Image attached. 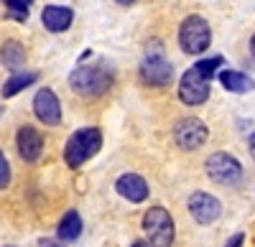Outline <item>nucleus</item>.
I'll return each mask as SVG.
<instances>
[{
	"instance_id": "1",
	"label": "nucleus",
	"mask_w": 255,
	"mask_h": 247,
	"mask_svg": "<svg viewBox=\"0 0 255 247\" xmlns=\"http://www.w3.org/2000/svg\"><path fill=\"white\" fill-rule=\"evenodd\" d=\"M225 64L222 56H209V59H199L194 67H189L184 74H181V82H179V99L184 105H204L209 99V84L215 74H220L217 69Z\"/></svg>"
},
{
	"instance_id": "8",
	"label": "nucleus",
	"mask_w": 255,
	"mask_h": 247,
	"mask_svg": "<svg viewBox=\"0 0 255 247\" xmlns=\"http://www.w3.org/2000/svg\"><path fill=\"white\" fill-rule=\"evenodd\" d=\"M209 138V128L199 117H181L174 125V140L181 151H197Z\"/></svg>"
},
{
	"instance_id": "2",
	"label": "nucleus",
	"mask_w": 255,
	"mask_h": 247,
	"mask_svg": "<svg viewBox=\"0 0 255 247\" xmlns=\"http://www.w3.org/2000/svg\"><path fill=\"white\" fill-rule=\"evenodd\" d=\"M115 82V72L110 69V64L105 61H95V64H79L72 69L69 74V87L74 94L79 97H87V99H95V97H102L113 87Z\"/></svg>"
},
{
	"instance_id": "13",
	"label": "nucleus",
	"mask_w": 255,
	"mask_h": 247,
	"mask_svg": "<svg viewBox=\"0 0 255 247\" xmlns=\"http://www.w3.org/2000/svg\"><path fill=\"white\" fill-rule=\"evenodd\" d=\"M74 20V10L67 5H46L44 13H41V23L46 26V31L51 33H61L72 26Z\"/></svg>"
},
{
	"instance_id": "5",
	"label": "nucleus",
	"mask_w": 255,
	"mask_h": 247,
	"mask_svg": "<svg viewBox=\"0 0 255 247\" xmlns=\"http://www.w3.org/2000/svg\"><path fill=\"white\" fill-rule=\"evenodd\" d=\"M143 232L153 247H171L174 237H176L174 217L163 207H151L143 214Z\"/></svg>"
},
{
	"instance_id": "19",
	"label": "nucleus",
	"mask_w": 255,
	"mask_h": 247,
	"mask_svg": "<svg viewBox=\"0 0 255 247\" xmlns=\"http://www.w3.org/2000/svg\"><path fill=\"white\" fill-rule=\"evenodd\" d=\"M8 183H10V163L3 153L0 156V189H8Z\"/></svg>"
},
{
	"instance_id": "22",
	"label": "nucleus",
	"mask_w": 255,
	"mask_h": 247,
	"mask_svg": "<svg viewBox=\"0 0 255 247\" xmlns=\"http://www.w3.org/2000/svg\"><path fill=\"white\" fill-rule=\"evenodd\" d=\"M250 156H253V161H255V133L250 135Z\"/></svg>"
},
{
	"instance_id": "18",
	"label": "nucleus",
	"mask_w": 255,
	"mask_h": 247,
	"mask_svg": "<svg viewBox=\"0 0 255 247\" xmlns=\"http://www.w3.org/2000/svg\"><path fill=\"white\" fill-rule=\"evenodd\" d=\"M3 3L8 5V10L15 13V18H28V5L33 3V0H3Z\"/></svg>"
},
{
	"instance_id": "23",
	"label": "nucleus",
	"mask_w": 255,
	"mask_h": 247,
	"mask_svg": "<svg viewBox=\"0 0 255 247\" xmlns=\"http://www.w3.org/2000/svg\"><path fill=\"white\" fill-rule=\"evenodd\" d=\"M118 3H120V5H125V8H128V5H135V3H138V0H118Z\"/></svg>"
},
{
	"instance_id": "14",
	"label": "nucleus",
	"mask_w": 255,
	"mask_h": 247,
	"mask_svg": "<svg viewBox=\"0 0 255 247\" xmlns=\"http://www.w3.org/2000/svg\"><path fill=\"white\" fill-rule=\"evenodd\" d=\"M217 79L222 82V87L227 92H235V94H245V92L255 89V79L243 74V72H235V69H222L217 74Z\"/></svg>"
},
{
	"instance_id": "4",
	"label": "nucleus",
	"mask_w": 255,
	"mask_h": 247,
	"mask_svg": "<svg viewBox=\"0 0 255 247\" xmlns=\"http://www.w3.org/2000/svg\"><path fill=\"white\" fill-rule=\"evenodd\" d=\"M212 44V28L202 15H189L179 26V46L184 54L199 56L209 49Z\"/></svg>"
},
{
	"instance_id": "17",
	"label": "nucleus",
	"mask_w": 255,
	"mask_h": 247,
	"mask_svg": "<svg viewBox=\"0 0 255 247\" xmlns=\"http://www.w3.org/2000/svg\"><path fill=\"white\" fill-rule=\"evenodd\" d=\"M3 64L8 69H18L26 64V51L23 46L18 44V41H8V44H3Z\"/></svg>"
},
{
	"instance_id": "21",
	"label": "nucleus",
	"mask_w": 255,
	"mask_h": 247,
	"mask_svg": "<svg viewBox=\"0 0 255 247\" xmlns=\"http://www.w3.org/2000/svg\"><path fill=\"white\" fill-rule=\"evenodd\" d=\"M130 247H153V245H151V242H143V240H135Z\"/></svg>"
},
{
	"instance_id": "11",
	"label": "nucleus",
	"mask_w": 255,
	"mask_h": 247,
	"mask_svg": "<svg viewBox=\"0 0 255 247\" xmlns=\"http://www.w3.org/2000/svg\"><path fill=\"white\" fill-rule=\"evenodd\" d=\"M15 148H18V156L23 158L26 163H36L44 153V138L41 133L31 125H23L15 135Z\"/></svg>"
},
{
	"instance_id": "16",
	"label": "nucleus",
	"mask_w": 255,
	"mask_h": 247,
	"mask_svg": "<svg viewBox=\"0 0 255 247\" xmlns=\"http://www.w3.org/2000/svg\"><path fill=\"white\" fill-rule=\"evenodd\" d=\"M36 79H38L36 72H20V74H13V77L5 82V84H3V97H13V94H18L20 89L31 87Z\"/></svg>"
},
{
	"instance_id": "12",
	"label": "nucleus",
	"mask_w": 255,
	"mask_h": 247,
	"mask_svg": "<svg viewBox=\"0 0 255 247\" xmlns=\"http://www.w3.org/2000/svg\"><path fill=\"white\" fill-rule=\"evenodd\" d=\"M115 191H118L123 199H128L130 204H140V201L148 199V194H151V189H148V181H145L143 176H138V173H123V176H118Z\"/></svg>"
},
{
	"instance_id": "6",
	"label": "nucleus",
	"mask_w": 255,
	"mask_h": 247,
	"mask_svg": "<svg viewBox=\"0 0 255 247\" xmlns=\"http://www.w3.org/2000/svg\"><path fill=\"white\" fill-rule=\"evenodd\" d=\"M174 77V67L161 51L158 44H151V49L145 51L140 61V79L148 87H166Z\"/></svg>"
},
{
	"instance_id": "3",
	"label": "nucleus",
	"mask_w": 255,
	"mask_h": 247,
	"mask_svg": "<svg viewBox=\"0 0 255 247\" xmlns=\"http://www.w3.org/2000/svg\"><path fill=\"white\" fill-rule=\"evenodd\" d=\"M102 148V133L100 128H79L69 135L67 146H64V161L69 168L84 166L90 158H95Z\"/></svg>"
},
{
	"instance_id": "15",
	"label": "nucleus",
	"mask_w": 255,
	"mask_h": 247,
	"mask_svg": "<svg viewBox=\"0 0 255 247\" xmlns=\"http://www.w3.org/2000/svg\"><path fill=\"white\" fill-rule=\"evenodd\" d=\"M82 230H84V224H82V217L77 209H69L67 214L61 217L59 222V227H56V235L61 242H74L82 237Z\"/></svg>"
},
{
	"instance_id": "20",
	"label": "nucleus",
	"mask_w": 255,
	"mask_h": 247,
	"mask_svg": "<svg viewBox=\"0 0 255 247\" xmlns=\"http://www.w3.org/2000/svg\"><path fill=\"white\" fill-rule=\"evenodd\" d=\"M243 242H245V235H243V232H235L222 247H243Z\"/></svg>"
},
{
	"instance_id": "10",
	"label": "nucleus",
	"mask_w": 255,
	"mask_h": 247,
	"mask_svg": "<svg viewBox=\"0 0 255 247\" xmlns=\"http://www.w3.org/2000/svg\"><path fill=\"white\" fill-rule=\"evenodd\" d=\"M33 115L44 122V125H59L61 122V102L54 89L44 87L33 97Z\"/></svg>"
},
{
	"instance_id": "9",
	"label": "nucleus",
	"mask_w": 255,
	"mask_h": 247,
	"mask_svg": "<svg viewBox=\"0 0 255 247\" xmlns=\"http://www.w3.org/2000/svg\"><path fill=\"white\" fill-rule=\"evenodd\" d=\"M189 214L194 217L197 224H212V222H217L220 214H222V204L217 196H212L207 191H194L189 196Z\"/></svg>"
},
{
	"instance_id": "25",
	"label": "nucleus",
	"mask_w": 255,
	"mask_h": 247,
	"mask_svg": "<svg viewBox=\"0 0 255 247\" xmlns=\"http://www.w3.org/2000/svg\"><path fill=\"white\" fill-rule=\"evenodd\" d=\"M8 247H13V245H8Z\"/></svg>"
},
{
	"instance_id": "24",
	"label": "nucleus",
	"mask_w": 255,
	"mask_h": 247,
	"mask_svg": "<svg viewBox=\"0 0 255 247\" xmlns=\"http://www.w3.org/2000/svg\"><path fill=\"white\" fill-rule=\"evenodd\" d=\"M250 54L255 56V33H253V38H250Z\"/></svg>"
},
{
	"instance_id": "7",
	"label": "nucleus",
	"mask_w": 255,
	"mask_h": 247,
	"mask_svg": "<svg viewBox=\"0 0 255 247\" xmlns=\"http://www.w3.org/2000/svg\"><path fill=\"white\" fill-rule=\"evenodd\" d=\"M204 168H207V176L215 181V183H222V186H235V183H240L243 178V166H240V161L235 156H230V153H212L204 163Z\"/></svg>"
}]
</instances>
